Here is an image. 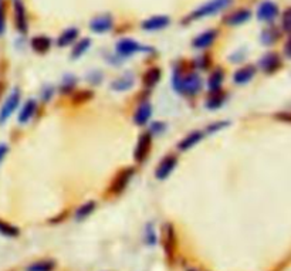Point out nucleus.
Here are the masks:
<instances>
[{
	"instance_id": "14",
	"label": "nucleus",
	"mask_w": 291,
	"mask_h": 271,
	"mask_svg": "<svg viewBox=\"0 0 291 271\" xmlns=\"http://www.w3.org/2000/svg\"><path fill=\"white\" fill-rule=\"evenodd\" d=\"M250 17H252V12L249 9H240L238 12L227 16L226 23L229 26H240V25H244L246 22H249Z\"/></svg>"
},
{
	"instance_id": "20",
	"label": "nucleus",
	"mask_w": 291,
	"mask_h": 271,
	"mask_svg": "<svg viewBox=\"0 0 291 271\" xmlns=\"http://www.w3.org/2000/svg\"><path fill=\"white\" fill-rule=\"evenodd\" d=\"M223 80H225V73H223L220 68H216L212 74H211L209 84H208V85H209L211 94L220 91V87H222V84H223Z\"/></svg>"
},
{
	"instance_id": "26",
	"label": "nucleus",
	"mask_w": 291,
	"mask_h": 271,
	"mask_svg": "<svg viewBox=\"0 0 291 271\" xmlns=\"http://www.w3.org/2000/svg\"><path fill=\"white\" fill-rule=\"evenodd\" d=\"M175 233H173V229L171 227V224H166L165 227V250L168 254H172L173 250H175Z\"/></svg>"
},
{
	"instance_id": "9",
	"label": "nucleus",
	"mask_w": 291,
	"mask_h": 271,
	"mask_svg": "<svg viewBox=\"0 0 291 271\" xmlns=\"http://www.w3.org/2000/svg\"><path fill=\"white\" fill-rule=\"evenodd\" d=\"M171 23V17L168 16H154L151 19H146L141 23V27L146 30V31H157V30H162L166 26H169Z\"/></svg>"
},
{
	"instance_id": "1",
	"label": "nucleus",
	"mask_w": 291,
	"mask_h": 271,
	"mask_svg": "<svg viewBox=\"0 0 291 271\" xmlns=\"http://www.w3.org/2000/svg\"><path fill=\"white\" fill-rule=\"evenodd\" d=\"M173 88L176 90V93L185 95H196L202 91L203 81L200 78V75L196 73H189L184 75L182 73H179L178 70L173 74Z\"/></svg>"
},
{
	"instance_id": "11",
	"label": "nucleus",
	"mask_w": 291,
	"mask_h": 271,
	"mask_svg": "<svg viewBox=\"0 0 291 271\" xmlns=\"http://www.w3.org/2000/svg\"><path fill=\"white\" fill-rule=\"evenodd\" d=\"M216 37H217V30L211 28V30H206L205 33L199 34L198 37H195L192 44H193L195 49L203 50V49L211 47L213 43H214V40H216Z\"/></svg>"
},
{
	"instance_id": "17",
	"label": "nucleus",
	"mask_w": 291,
	"mask_h": 271,
	"mask_svg": "<svg viewBox=\"0 0 291 271\" xmlns=\"http://www.w3.org/2000/svg\"><path fill=\"white\" fill-rule=\"evenodd\" d=\"M36 111H37V102L34 99H28L26 104L23 105V108L20 109L17 120H19L20 123H27V122L33 118V115L36 114Z\"/></svg>"
},
{
	"instance_id": "22",
	"label": "nucleus",
	"mask_w": 291,
	"mask_h": 271,
	"mask_svg": "<svg viewBox=\"0 0 291 271\" xmlns=\"http://www.w3.org/2000/svg\"><path fill=\"white\" fill-rule=\"evenodd\" d=\"M160 80V70L158 67L149 68L144 74V85L146 88H152L155 87Z\"/></svg>"
},
{
	"instance_id": "2",
	"label": "nucleus",
	"mask_w": 291,
	"mask_h": 271,
	"mask_svg": "<svg viewBox=\"0 0 291 271\" xmlns=\"http://www.w3.org/2000/svg\"><path fill=\"white\" fill-rule=\"evenodd\" d=\"M232 3H233V0H209L205 4L199 6L198 9H195L186 17L185 22H190V20L193 22V20H199V19H203L208 16H213L222 10H226Z\"/></svg>"
},
{
	"instance_id": "29",
	"label": "nucleus",
	"mask_w": 291,
	"mask_h": 271,
	"mask_svg": "<svg viewBox=\"0 0 291 271\" xmlns=\"http://www.w3.org/2000/svg\"><path fill=\"white\" fill-rule=\"evenodd\" d=\"M0 234L4 237H17L20 234V230L13 224H9V223L0 220Z\"/></svg>"
},
{
	"instance_id": "31",
	"label": "nucleus",
	"mask_w": 291,
	"mask_h": 271,
	"mask_svg": "<svg viewBox=\"0 0 291 271\" xmlns=\"http://www.w3.org/2000/svg\"><path fill=\"white\" fill-rule=\"evenodd\" d=\"M281 26H283V30H284L286 33H291V7L290 9H287V10L283 13Z\"/></svg>"
},
{
	"instance_id": "32",
	"label": "nucleus",
	"mask_w": 291,
	"mask_h": 271,
	"mask_svg": "<svg viewBox=\"0 0 291 271\" xmlns=\"http://www.w3.org/2000/svg\"><path fill=\"white\" fill-rule=\"evenodd\" d=\"M76 85V80L74 77H66L64 81H63V85H61V93H68L74 88Z\"/></svg>"
},
{
	"instance_id": "23",
	"label": "nucleus",
	"mask_w": 291,
	"mask_h": 271,
	"mask_svg": "<svg viewBox=\"0 0 291 271\" xmlns=\"http://www.w3.org/2000/svg\"><path fill=\"white\" fill-rule=\"evenodd\" d=\"M55 263L53 260H39L33 264H30L26 271H54Z\"/></svg>"
},
{
	"instance_id": "24",
	"label": "nucleus",
	"mask_w": 291,
	"mask_h": 271,
	"mask_svg": "<svg viewBox=\"0 0 291 271\" xmlns=\"http://www.w3.org/2000/svg\"><path fill=\"white\" fill-rule=\"evenodd\" d=\"M94 209H95V202H93V200L82 203L79 209H77V212H76V220H79V222H81V220L87 219V217L93 213Z\"/></svg>"
},
{
	"instance_id": "16",
	"label": "nucleus",
	"mask_w": 291,
	"mask_h": 271,
	"mask_svg": "<svg viewBox=\"0 0 291 271\" xmlns=\"http://www.w3.org/2000/svg\"><path fill=\"white\" fill-rule=\"evenodd\" d=\"M151 115H152V107H151V104L149 102H142L138 107V109H136L135 115H133V122L136 125L142 126V125H145L146 122L149 121Z\"/></svg>"
},
{
	"instance_id": "25",
	"label": "nucleus",
	"mask_w": 291,
	"mask_h": 271,
	"mask_svg": "<svg viewBox=\"0 0 291 271\" xmlns=\"http://www.w3.org/2000/svg\"><path fill=\"white\" fill-rule=\"evenodd\" d=\"M132 85H133V78L132 77H130V75L117 78L115 81L111 84L112 90H115V91H128Z\"/></svg>"
},
{
	"instance_id": "19",
	"label": "nucleus",
	"mask_w": 291,
	"mask_h": 271,
	"mask_svg": "<svg viewBox=\"0 0 291 271\" xmlns=\"http://www.w3.org/2000/svg\"><path fill=\"white\" fill-rule=\"evenodd\" d=\"M50 47H52V40L47 36H36L31 39V49L39 54L47 53Z\"/></svg>"
},
{
	"instance_id": "34",
	"label": "nucleus",
	"mask_w": 291,
	"mask_h": 271,
	"mask_svg": "<svg viewBox=\"0 0 291 271\" xmlns=\"http://www.w3.org/2000/svg\"><path fill=\"white\" fill-rule=\"evenodd\" d=\"M226 125H227V122H216V123H212V125H209L206 128V132L208 134H214V132H217L219 129H222Z\"/></svg>"
},
{
	"instance_id": "39",
	"label": "nucleus",
	"mask_w": 291,
	"mask_h": 271,
	"mask_svg": "<svg viewBox=\"0 0 291 271\" xmlns=\"http://www.w3.org/2000/svg\"><path fill=\"white\" fill-rule=\"evenodd\" d=\"M0 91H1V84H0Z\"/></svg>"
},
{
	"instance_id": "4",
	"label": "nucleus",
	"mask_w": 291,
	"mask_h": 271,
	"mask_svg": "<svg viewBox=\"0 0 291 271\" xmlns=\"http://www.w3.org/2000/svg\"><path fill=\"white\" fill-rule=\"evenodd\" d=\"M20 97H22V95H20V91H19V90H13V91L10 93V95L6 98L3 107L0 109V125H3L4 122L12 117L14 109L17 108L19 104H20Z\"/></svg>"
},
{
	"instance_id": "12",
	"label": "nucleus",
	"mask_w": 291,
	"mask_h": 271,
	"mask_svg": "<svg viewBox=\"0 0 291 271\" xmlns=\"http://www.w3.org/2000/svg\"><path fill=\"white\" fill-rule=\"evenodd\" d=\"M280 66H281V60H280V57L276 53H268L259 61V67L267 74L274 73L276 70L280 68Z\"/></svg>"
},
{
	"instance_id": "10",
	"label": "nucleus",
	"mask_w": 291,
	"mask_h": 271,
	"mask_svg": "<svg viewBox=\"0 0 291 271\" xmlns=\"http://www.w3.org/2000/svg\"><path fill=\"white\" fill-rule=\"evenodd\" d=\"M176 163H178V161H176L175 156H172V155H171V156H166L162 162L159 163L158 168H157V171H155V177L159 179V180H165V179L173 172Z\"/></svg>"
},
{
	"instance_id": "36",
	"label": "nucleus",
	"mask_w": 291,
	"mask_h": 271,
	"mask_svg": "<svg viewBox=\"0 0 291 271\" xmlns=\"http://www.w3.org/2000/svg\"><path fill=\"white\" fill-rule=\"evenodd\" d=\"M163 129H165V125H163L162 122H154L152 126H151V131H152V132H157V135L162 134Z\"/></svg>"
},
{
	"instance_id": "37",
	"label": "nucleus",
	"mask_w": 291,
	"mask_h": 271,
	"mask_svg": "<svg viewBox=\"0 0 291 271\" xmlns=\"http://www.w3.org/2000/svg\"><path fill=\"white\" fill-rule=\"evenodd\" d=\"M7 152H9V147L6 144H0V163L4 159V156L7 155Z\"/></svg>"
},
{
	"instance_id": "27",
	"label": "nucleus",
	"mask_w": 291,
	"mask_h": 271,
	"mask_svg": "<svg viewBox=\"0 0 291 271\" xmlns=\"http://www.w3.org/2000/svg\"><path fill=\"white\" fill-rule=\"evenodd\" d=\"M278 37H280V33H278L277 28L270 27L262 33V37H260V39H262V43H263L265 46H271L274 41L278 40Z\"/></svg>"
},
{
	"instance_id": "40",
	"label": "nucleus",
	"mask_w": 291,
	"mask_h": 271,
	"mask_svg": "<svg viewBox=\"0 0 291 271\" xmlns=\"http://www.w3.org/2000/svg\"><path fill=\"white\" fill-rule=\"evenodd\" d=\"M187 271H196V270H187Z\"/></svg>"
},
{
	"instance_id": "5",
	"label": "nucleus",
	"mask_w": 291,
	"mask_h": 271,
	"mask_svg": "<svg viewBox=\"0 0 291 271\" xmlns=\"http://www.w3.org/2000/svg\"><path fill=\"white\" fill-rule=\"evenodd\" d=\"M133 173H135V171H133L132 168H127V169L121 171L118 175H117V177L112 180V185H111L109 190L114 195H118L121 192H124L125 188H127V185L130 183V180H131Z\"/></svg>"
},
{
	"instance_id": "13",
	"label": "nucleus",
	"mask_w": 291,
	"mask_h": 271,
	"mask_svg": "<svg viewBox=\"0 0 291 271\" xmlns=\"http://www.w3.org/2000/svg\"><path fill=\"white\" fill-rule=\"evenodd\" d=\"M14 16H16V26L19 28L20 33L27 31V16L26 9L20 0H14Z\"/></svg>"
},
{
	"instance_id": "33",
	"label": "nucleus",
	"mask_w": 291,
	"mask_h": 271,
	"mask_svg": "<svg viewBox=\"0 0 291 271\" xmlns=\"http://www.w3.org/2000/svg\"><path fill=\"white\" fill-rule=\"evenodd\" d=\"M145 240L149 246H154L157 243V234H155V231H154L152 227H148V230L145 233Z\"/></svg>"
},
{
	"instance_id": "18",
	"label": "nucleus",
	"mask_w": 291,
	"mask_h": 271,
	"mask_svg": "<svg viewBox=\"0 0 291 271\" xmlns=\"http://www.w3.org/2000/svg\"><path fill=\"white\" fill-rule=\"evenodd\" d=\"M203 138V132L202 131H195V132H190L189 135H186L179 144H178V149L185 152V150L193 148L198 142H200V139Z\"/></svg>"
},
{
	"instance_id": "8",
	"label": "nucleus",
	"mask_w": 291,
	"mask_h": 271,
	"mask_svg": "<svg viewBox=\"0 0 291 271\" xmlns=\"http://www.w3.org/2000/svg\"><path fill=\"white\" fill-rule=\"evenodd\" d=\"M112 26H114V22H112V17L109 14H101V16L93 19L91 23H90V28L97 34H103V33L109 31Z\"/></svg>"
},
{
	"instance_id": "6",
	"label": "nucleus",
	"mask_w": 291,
	"mask_h": 271,
	"mask_svg": "<svg viewBox=\"0 0 291 271\" xmlns=\"http://www.w3.org/2000/svg\"><path fill=\"white\" fill-rule=\"evenodd\" d=\"M277 14L278 6L276 3L270 1V0L263 1V3L259 6V9H257V19H259L260 22H267V23H270V22H273V20L277 17Z\"/></svg>"
},
{
	"instance_id": "21",
	"label": "nucleus",
	"mask_w": 291,
	"mask_h": 271,
	"mask_svg": "<svg viewBox=\"0 0 291 271\" xmlns=\"http://www.w3.org/2000/svg\"><path fill=\"white\" fill-rule=\"evenodd\" d=\"M77 37H79V28H67V30H64V31L60 34V37H58V40H57V44H58V47H66L68 44H73Z\"/></svg>"
},
{
	"instance_id": "3",
	"label": "nucleus",
	"mask_w": 291,
	"mask_h": 271,
	"mask_svg": "<svg viewBox=\"0 0 291 271\" xmlns=\"http://www.w3.org/2000/svg\"><path fill=\"white\" fill-rule=\"evenodd\" d=\"M141 51H152V49L145 47L142 44H139L138 41L132 40V39H122L117 43V53L121 57H130V55L141 53Z\"/></svg>"
},
{
	"instance_id": "28",
	"label": "nucleus",
	"mask_w": 291,
	"mask_h": 271,
	"mask_svg": "<svg viewBox=\"0 0 291 271\" xmlns=\"http://www.w3.org/2000/svg\"><path fill=\"white\" fill-rule=\"evenodd\" d=\"M223 102H225V94L222 91H217V93H213L211 98L206 101V107L209 109H216L222 107Z\"/></svg>"
},
{
	"instance_id": "35",
	"label": "nucleus",
	"mask_w": 291,
	"mask_h": 271,
	"mask_svg": "<svg viewBox=\"0 0 291 271\" xmlns=\"http://www.w3.org/2000/svg\"><path fill=\"white\" fill-rule=\"evenodd\" d=\"M4 27H6V22H4V6H3V1L0 0V36L4 33Z\"/></svg>"
},
{
	"instance_id": "30",
	"label": "nucleus",
	"mask_w": 291,
	"mask_h": 271,
	"mask_svg": "<svg viewBox=\"0 0 291 271\" xmlns=\"http://www.w3.org/2000/svg\"><path fill=\"white\" fill-rule=\"evenodd\" d=\"M90 44H91V40L90 39H82V40H79L77 44H76V47L73 49V53H71V57L73 58H79L81 55L84 54L88 49H90Z\"/></svg>"
},
{
	"instance_id": "38",
	"label": "nucleus",
	"mask_w": 291,
	"mask_h": 271,
	"mask_svg": "<svg viewBox=\"0 0 291 271\" xmlns=\"http://www.w3.org/2000/svg\"><path fill=\"white\" fill-rule=\"evenodd\" d=\"M284 53H286V55L291 57V37L289 39V41L286 43V47H284Z\"/></svg>"
},
{
	"instance_id": "15",
	"label": "nucleus",
	"mask_w": 291,
	"mask_h": 271,
	"mask_svg": "<svg viewBox=\"0 0 291 271\" xmlns=\"http://www.w3.org/2000/svg\"><path fill=\"white\" fill-rule=\"evenodd\" d=\"M256 74V68L253 66H247V67H243L238 70L235 74H233V82L238 84V85H243V84H247L253 80Z\"/></svg>"
},
{
	"instance_id": "7",
	"label": "nucleus",
	"mask_w": 291,
	"mask_h": 271,
	"mask_svg": "<svg viewBox=\"0 0 291 271\" xmlns=\"http://www.w3.org/2000/svg\"><path fill=\"white\" fill-rule=\"evenodd\" d=\"M151 145H152V138L149 132H145L139 136L138 139V144H136V148H135V161L136 162H144L151 150Z\"/></svg>"
}]
</instances>
